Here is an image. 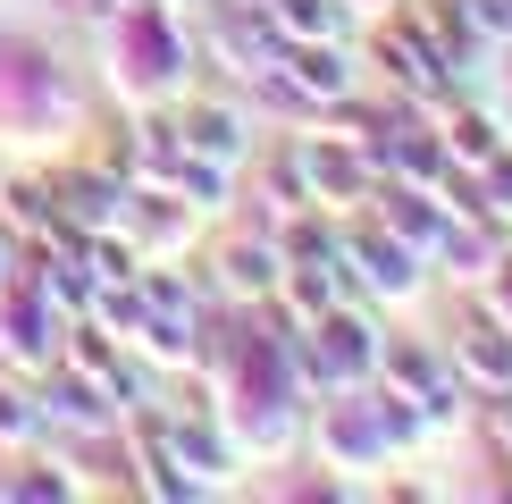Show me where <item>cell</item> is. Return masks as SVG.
Wrapping results in <instances>:
<instances>
[{
    "mask_svg": "<svg viewBox=\"0 0 512 504\" xmlns=\"http://www.w3.org/2000/svg\"><path fill=\"white\" fill-rule=\"evenodd\" d=\"M454 378L471 395H512V328L496 311H471V328L454 336Z\"/></svg>",
    "mask_w": 512,
    "mask_h": 504,
    "instance_id": "1",
    "label": "cell"
},
{
    "mask_svg": "<svg viewBox=\"0 0 512 504\" xmlns=\"http://www.w3.org/2000/svg\"><path fill=\"white\" fill-rule=\"evenodd\" d=\"M345 244V261H361V286L370 294H412L420 286V252L395 236V227H353V236H336Z\"/></svg>",
    "mask_w": 512,
    "mask_h": 504,
    "instance_id": "2",
    "label": "cell"
},
{
    "mask_svg": "<svg viewBox=\"0 0 512 504\" xmlns=\"http://www.w3.org/2000/svg\"><path fill=\"white\" fill-rule=\"evenodd\" d=\"M277 76L294 84V101H345L353 93V59H345V42H286L277 51Z\"/></svg>",
    "mask_w": 512,
    "mask_h": 504,
    "instance_id": "3",
    "label": "cell"
},
{
    "mask_svg": "<svg viewBox=\"0 0 512 504\" xmlns=\"http://www.w3.org/2000/svg\"><path fill=\"white\" fill-rule=\"evenodd\" d=\"M177 135H185L194 160H219V168H236L252 152V126H244V110H227V101H194V110L177 118Z\"/></svg>",
    "mask_w": 512,
    "mask_h": 504,
    "instance_id": "4",
    "label": "cell"
},
{
    "mask_svg": "<svg viewBox=\"0 0 512 504\" xmlns=\"http://www.w3.org/2000/svg\"><path fill=\"white\" fill-rule=\"evenodd\" d=\"M277 278H286V252H277L269 236H236V244H219V286L236 294V303H269Z\"/></svg>",
    "mask_w": 512,
    "mask_h": 504,
    "instance_id": "5",
    "label": "cell"
},
{
    "mask_svg": "<svg viewBox=\"0 0 512 504\" xmlns=\"http://www.w3.org/2000/svg\"><path fill=\"white\" fill-rule=\"evenodd\" d=\"M319 437H328V454L345 462V471H370V462L387 454V437H378V412H370V404H328Z\"/></svg>",
    "mask_w": 512,
    "mask_h": 504,
    "instance_id": "6",
    "label": "cell"
},
{
    "mask_svg": "<svg viewBox=\"0 0 512 504\" xmlns=\"http://www.w3.org/2000/svg\"><path fill=\"white\" fill-rule=\"evenodd\" d=\"M126 219V177H68L59 185V227H118Z\"/></svg>",
    "mask_w": 512,
    "mask_h": 504,
    "instance_id": "7",
    "label": "cell"
},
{
    "mask_svg": "<svg viewBox=\"0 0 512 504\" xmlns=\"http://www.w3.org/2000/svg\"><path fill=\"white\" fill-rule=\"evenodd\" d=\"M26 437H42V395L0 378V446H26Z\"/></svg>",
    "mask_w": 512,
    "mask_h": 504,
    "instance_id": "8",
    "label": "cell"
},
{
    "mask_svg": "<svg viewBox=\"0 0 512 504\" xmlns=\"http://www.w3.org/2000/svg\"><path fill=\"white\" fill-rule=\"evenodd\" d=\"M0 353H9V362H26V370L51 362V345H42V311H9V336H0Z\"/></svg>",
    "mask_w": 512,
    "mask_h": 504,
    "instance_id": "9",
    "label": "cell"
},
{
    "mask_svg": "<svg viewBox=\"0 0 512 504\" xmlns=\"http://www.w3.org/2000/svg\"><path fill=\"white\" fill-rule=\"evenodd\" d=\"M487 311L512 328V261H496V286H487Z\"/></svg>",
    "mask_w": 512,
    "mask_h": 504,
    "instance_id": "10",
    "label": "cell"
}]
</instances>
